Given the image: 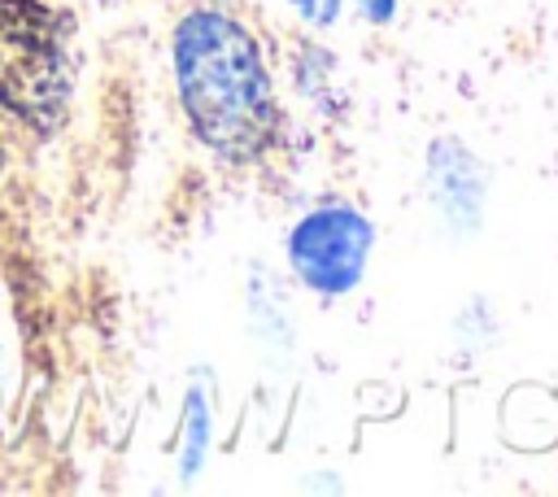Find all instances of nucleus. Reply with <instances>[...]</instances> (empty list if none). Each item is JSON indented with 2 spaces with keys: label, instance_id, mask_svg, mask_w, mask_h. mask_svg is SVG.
<instances>
[{
  "label": "nucleus",
  "instance_id": "4",
  "mask_svg": "<svg viewBox=\"0 0 558 497\" xmlns=\"http://www.w3.org/2000/svg\"><path fill=\"white\" fill-rule=\"evenodd\" d=\"M427 179H432V192H436V205L445 209V218L453 227L471 231L480 222V205H484V174H480L475 157L458 140H436Z\"/></svg>",
  "mask_w": 558,
  "mask_h": 497
},
{
  "label": "nucleus",
  "instance_id": "3",
  "mask_svg": "<svg viewBox=\"0 0 558 497\" xmlns=\"http://www.w3.org/2000/svg\"><path fill=\"white\" fill-rule=\"evenodd\" d=\"M371 222L349 205H323L305 214L288 240V257L296 275L314 292H349L362 279L366 253H371Z\"/></svg>",
  "mask_w": 558,
  "mask_h": 497
},
{
  "label": "nucleus",
  "instance_id": "5",
  "mask_svg": "<svg viewBox=\"0 0 558 497\" xmlns=\"http://www.w3.org/2000/svg\"><path fill=\"white\" fill-rule=\"evenodd\" d=\"M205 440H209V405L205 392L187 397V449H183V475H192L205 458Z\"/></svg>",
  "mask_w": 558,
  "mask_h": 497
},
{
  "label": "nucleus",
  "instance_id": "1",
  "mask_svg": "<svg viewBox=\"0 0 558 497\" xmlns=\"http://www.w3.org/2000/svg\"><path fill=\"white\" fill-rule=\"evenodd\" d=\"M174 83L192 131L227 161H253L275 135V96L253 35L218 9L174 31Z\"/></svg>",
  "mask_w": 558,
  "mask_h": 497
},
{
  "label": "nucleus",
  "instance_id": "8",
  "mask_svg": "<svg viewBox=\"0 0 558 497\" xmlns=\"http://www.w3.org/2000/svg\"><path fill=\"white\" fill-rule=\"evenodd\" d=\"M0 166H4V148H0Z\"/></svg>",
  "mask_w": 558,
  "mask_h": 497
},
{
  "label": "nucleus",
  "instance_id": "7",
  "mask_svg": "<svg viewBox=\"0 0 558 497\" xmlns=\"http://www.w3.org/2000/svg\"><path fill=\"white\" fill-rule=\"evenodd\" d=\"M357 9L366 13V22H375V26H384V22L392 17V9H397V0H357Z\"/></svg>",
  "mask_w": 558,
  "mask_h": 497
},
{
  "label": "nucleus",
  "instance_id": "6",
  "mask_svg": "<svg viewBox=\"0 0 558 497\" xmlns=\"http://www.w3.org/2000/svg\"><path fill=\"white\" fill-rule=\"evenodd\" d=\"M296 4V13L305 17V22H314V26H331L336 17H340V0H292Z\"/></svg>",
  "mask_w": 558,
  "mask_h": 497
},
{
  "label": "nucleus",
  "instance_id": "2",
  "mask_svg": "<svg viewBox=\"0 0 558 497\" xmlns=\"http://www.w3.org/2000/svg\"><path fill=\"white\" fill-rule=\"evenodd\" d=\"M70 87V22L44 0H0V105L48 135L65 118Z\"/></svg>",
  "mask_w": 558,
  "mask_h": 497
}]
</instances>
